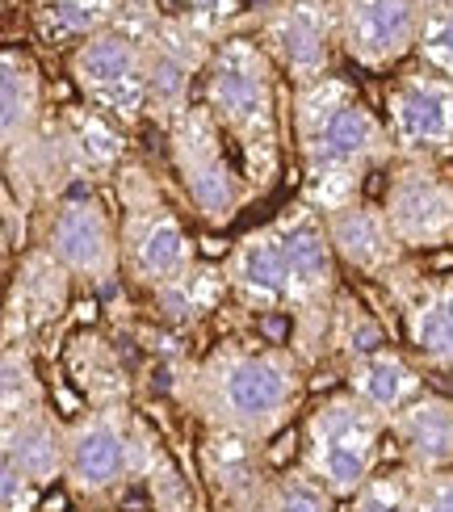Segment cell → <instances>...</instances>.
Returning a JSON list of instances; mask_svg holds the SVG:
<instances>
[{
	"label": "cell",
	"mask_w": 453,
	"mask_h": 512,
	"mask_svg": "<svg viewBox=\"0 0 453 512\" xmlns=\"http://www.w3.org/2000/svg\"><path fill=\"white\" fill-rule=\"evenodd\" d=\"M311 366L290 345L273 340H219L189 361L177 378V399L210 433L265 445L294 420L307 395Z\"/></svg>",
	"instance_id": "1"
},
{
	"label": "cell",
	"mask_w": 453,
	"mask_h": 512,
	"mask_svg": "<svg viewBox=\"0 0 453 512\" xmlns=\"http://www.w3.org/2000/svg\"><path fill=\"white\" fill-rule=\"evenodd\" d=\"M290 135L302 173V202L319 215L361 198L370 173L399 156L378 110L344 76H323L290 93Z\"/></svg>",
	"instance_id": "2"
},
{
	"label": "cell",
	"mask_w": 453,
	"mask_h": 512,
	"mask_svg": "<svg viewBox=\"0 0 453 512\" xmlns=\"http://www.w3.org/2000/svg\"><path fill=\"white\" fill-rule=\"evenodd\" d=\"M198 101L210 110L227 147L240 160L256 198H265L282 177V72L256 34H231L210 51L198 84Z\"/></svg>",
	"instance_id": "3"
},
{
	"label": "cell",
	"mask_w": 453,
	"mask_h": 512,
	"mask_svg": "<svg viewBox=\"0 0 453 512\" xmlns=\"http://www.w3.org/2000/svg\"><path fill=\"white\" fill-rule=\"evenodd\" d=\"M122 198V277L143 294H164L198 269L189 227L164 202L156 177L143 164H122L114 173Z\"/></svg>",
	"instance_id": "4"
},
{
	"label": "cell",
	"mask_w": 453,
	"mask_h": 512,
	"mask_svg": "<svg viewBox=\"0 0 453 512\" xmlns=\"http://www.w3.org/2000/svg\"><path fill=\"white\" fill-rule=\"evenodd\" d=\"M391 433L374 408L349 391L323 395L302 420L298 466L323 483L336 500L349 504L365 483L382 471V441Z\"/></svg>",
	"instance_id": "5"
},
{
	"label": "cell",
	"mask_w": 453,
	"mask_h": 512,
	"mask_svg": "<svg viewBox=\"0 0 453 512\" xmlns=\"http://www.w3.org/2000/svg\"><path fill=\"white\" fill-rule=\"evenodd\" d=\"M164 139H168L172 173H177L193 215L206 227H227L256 198L240 160H235V152L227 147L223 131L214 126L202 101H193L189 110L172 118Z\"/></svg>",
	"instance_id": "6"
},
{
	"label": "cell",
	"mask_w": 453,
	"mask_h": 512,
	"mask_svg": "<svg viewBox=\"0 0 453 512\" xmlns=\"http://www.w3.org/2000/svg\"><path fill=\"white\" fill-rule=\"evenodd\" d=\"M151 471V437L131 408H93L68 420L63 483L80 504H105L135 475Z\"/></svg>",
	"instance_id": "7"
},
{
	"label": "cell",
	"mask_w": 453,
	"mask_h": 512,
	"mask_svg": "<svg viewBox=\"0 0 453 512\" xmlns=\"http://www.w3.org/2000/svg\"><path fill=\"white\" fill-rule=\"evenodd\" d=\"M147 72V38L126 26L101 30L68 55V76L80 101L122 131H135L139 122H147Z\"/></svg>",
	"instance_id": "8"
},
{
	"label": "cell",
	"mask_w": 453,
	"mask_h": 512,
	"mask_svg": "<svg viewBox=\"0 0 453 512\" xmlns=\"http://www.w3.org/2000/svg\"><path fill=\"white\" fill-rule=\"evenodd\" d=\"M38 248L68 269V277L80 286L110 290L122 277V231L114 210L93 189H76L51 202Z\"/></svg>",
	"instance_id": "9"
},
{
	"label": "cell",
	"mask_w": 453,
	"mask_h": 512,
	"mask_svg": "<svg viewBox=\"0 0 453 512\" xmlns=\"http://www.w3.org/2000/svg\"><path fill=\"white\" fill-rule=\"evenodd\" d=\"M382 122L399 160H453V80L424 63H403L382 89Z\"/></svg>",
	"instance_id": "10"
},
{
	"label": "cell",
	"mask_w": 453,
	"mask_h": 512,
	"mask_svg": "<svg viewBox=\"0 0 453 512\" xmlns=\"http://www.w3.org/2000/svg\"><path fill=\"white\" fill-rule=\"evenodd\" d=\"M256 38L290 80V89L336 76L340 51V0H273L256 17ZM344 55V51H340Z\"/></svg>",
	"instance_id": "11"
},
{
	"label": "cell",
	"mask_w": 453,
	"mask_h": 512,
	"mask_svg": "<svg viewBox=\"0 0 453 512\" xmlns=\"http://www.w3.org/2000/svg\"><path fill=\"white\" fill-rule=\"evenodd\" d=\"M382 210L407 256L453 248V173L433 160H395L386 168Z\"/></svg>",
	"instance_id": "12"
},
{
	"label": "cell",
	"mask_w": 453,
	"mask_h": 512,
	"mask_svg": "<svg viewBox=\"0 0 453 512\" xmlns=\"http://www.w3.org/2000/svg\"><path fill=\"white\" fill-rule=\"evenodd\" d=\"M424 0H340V51L361 72H399L416 59Z\"/></svg>",
	"instance_id": "13"
},
{
	"label": "cell",
	"mask_w": 453,
	"mask_h": 512,
	"mask_svg": "<svg viewBox=\"0 0 453 512\" xmlns=\"http://www.w3.org/2000/svg\"><path fill=\"white\" fill-rule=\"evenodd\" d=\"M214 47H219V42H210L206 34L185 26V21L172 17V13H164L156 34L147 38V55H151V72H147V118L156 122L160 131H168V122L198 101L193 93H198L202 72H206Z\"/></svg>",
	"instance_id": "14"
},
{
	"label": "cell",
	"mask_w": 453,
	"mask_h": 512,
	"mask_svg": "<svg viewBox=\"0 0 453 512\" xmlns=\"http://www.w3.org/2000/svg\"><path fill=\"white\" fill-rule=\"evenodd\" d=\"M323 223H328V236H332L340 265H349L357 277H365V282L386 290L399 273H407V265H412V256H407V248L399 244L382 202H370L361 194L353 202L328 210Z\"/></svg>",
	"instance_id": "15"
},
{
	"label": "cell",
	"mask_w": 453,
	"mask_h": 512,
	"mask_svg": "<svg viewBox=\"0 0 453 512\" xmlns=\"http://www.w3.org/2000/svg\"><path fill=\"white\" fill-rule=\"evenodd\" d=\"M223 277L235 307L252 315H286V252L277 219L231 244L223 256Z\"/></svg>",
	"instance_id": "16"
},
{
	"label": "cell",
	"mask_w": 453,
	"mask_h": 512,
	"mask_svg": "<svg viewBox=\"0 0 453 512\" xmlns=\"http://www.w3.org/2000/svg\"><path fill=\"white\" fill-rule=\"evenodd\" d=\"M72 277L55 265L38 244L21 256V265L9 277V311H5V345H30V340L51 328L72 303Z\"/></svg>",
	"instance_id": "17"
},
{
	"label": "cell",
	"mask_w": 453,
	"mask_h": 512,
	"mask_svg": "<svg viewBox=\"0 0 453 512\" xmlns=\"http://www.w3.org/2000/svg\"><path fill=\"white\" fill-rule=\"evenodd\" d=\"M399 324L416 366L453 374V273L420 277L399 303Z\"/></svg>",
	"instance_id": "18"
},
{
	"label": "cell",
	"mask_w": 453,
	"mask_h": 512,
	"mask_svg": "<svg viewBox=\"0 0 453 512\" xmlns=\"http://www.w3.org/2000/svg\"><path fill=\"white\" fill-rule=\"evenodd\" d=\"M344 391L357 395L365 408H374L391 424L407 403H416L424 395V374L416 366V357H407L386 340V345H374L357 353L353 361H344Z\"/></svg>",
	"instance_id": "19"
},
{
	"label": "cell",
	"mask_w": 453,
	"mask_h": 512,
	"mask_svg": "<svg viewBox=\"0 0 453 512\" xmlns=\"http://www.w3.org/2000/svg\"><path fill=\"white\" fill-rule=\"evenodd\" d=\"M63 458H68V424L55 420L51 408L34 416L0 424V471H13L47 492L63 479Z\"/></svg>",
	"instance_id": "20"
},
{
	"label": "cell",
	"mask_w": 453,
	"mask_h": 512,
	"mask_svg": "<svg viewBox=\"0 0 453 512\" xmlns=\"http://www.w3.org/2000/svg\"><path fill=\"white\" fill-rule=\"evenodd\" d=\"M0 131H5V156L21 152L47 126V80L34 51L9 42L0 55Z\"/></svg>",
	"instance_id": "21"
},
{
	"label": "cell",
	"mask_w": 453,
	"mask_h": 512,
	"mask_svg": "<svg viewBox=\"0 0 453 512\" xmlns=\"http://www.w3.org/2000/svg\"><path fill=\"white\" fill-rule=\"evenodd\" d=\"M391 445L403 466L420 475L453 471V399L420 395L391 420Z\"/></svg>",
	"instance_id": "22"
},
{
	"label": "cell",
	"mask_w": 453,
	"mask_h": 512,
	"mask_svg": "<svg viewBox=\"0 0 453 512\" xmlns=\"http://www.w3.org/2000/svg\"><path fill=\"white\" fill-rule=\"evenodd\" d=\"M30 30L47 51H76L101 30H114L122 0H30Z\"/></svg>",
	"instance_id": "23"
},
{
	"label": "cell",
	"mask_w": 453,
	"mask_h": 512,
	"mask_svg": "<svg viewBox=\"0 0 453 512\" xmlns=\"http://www.w3.org/2000/svg\"><path fill=\"white\" fill-rule=\"evenodd\" d=\"M0 408H5L0 424L51 408V403H47V387H42V378H38L34 349H30V345H5V366H0Z\"/></svg>",
	"instance_id": "24"
},
{
	"label": "cell",
	"mask_w": 453,
	"mask_h": 512,
	"mask_svg": "<svg viewBox=\"0 0 453 512\" xmlns=\"http://www.w3.org/2000/svg\"><path fill=\"white\" fill-rule=\"evenodd\" d=\"M420 483L424 475L412 466H382V471L349 500V512H420Z\"/></svg>",
	"instance_id": "25"
},
{
	"label": "cell",
	"mask_w": 453,
	"mask_h": 512,
	"mask_svg": "<svg viewBox=\"0 0 453 512\" xmlns=\"http://www.w3.org/2000/svg\"><path fill=\"white\" fill-rule=\"evenodd\" d=\"M336 496L323 483H315L302 466L282 475H269L261 500H256L252 512H336Z\"/></svg>",
	"instance_id": "26"
},
{
	"label": "cell",
	"mask_w": 453,
	"mask_h": 512,
	"mask_svg": "<svg viewBox=\"0 0 453 512\" xmlns=\"http://www.w3.org/2000/svg\"><path fill=\"white\" fill-rule=\"evenodd\" d=\"M164 13L181 17L185 26L206 34L210 42H223L231 34H244L248 0H168Z\"/></svg>",
	"instance_id": "27"
},
{
	"label": "cell",
	"mask_w": 453,
	"mask_h": 512,
	"mask_svg": "<svg viewBox=\"0 0 453 512\" xmlns=\"http://www.w3.org/2000/svg\"><path fill=\"white\" fill-rule=\"evenodd\" d=\"M416 63L453 80V0H424Z\"/></svg>",
	"instance_id": "28"
},
{
	"label": "cell",
	"mask_w": 453,
	"mask_h": 512,
	"mask_svg": "<svg viewBox=\"0 0 453 512\" xmlns=\"http://www.w3.org/2000/svg\"><path fill=\"white\" fill-rule=\"evenodd\" d=\"M420 512H453V471L424 475V483H420Z\"/></svg>",
	"instance_id": "29"
},
{
	"label": "cell",
	"mask_w": 453,
	"mask_h": 512,
	"mask_svg": "<svg viewBox=\"0 0 453 512\" xmlns=\"http://www.w3.org/2000/svg\"><path fill=\"white\" fill-rule=\"evenodd\" d=\"M110 512H118V508H110Z\"/></svg>",
	"instance_id": "30"
}]
</instances>
